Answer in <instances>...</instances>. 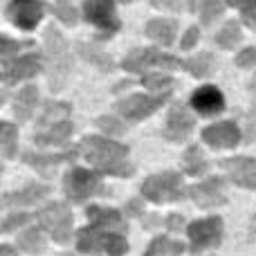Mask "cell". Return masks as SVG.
<instances>
[{"mask_svg": "<svg viewBox=\"0 0 256 256\" xmlns=\"http://www.w3.org/2000/svg\"><path fill=\"white\" fill-rule=\"evenodd\" d=\"M79 153L97 168L99 173H108V176L117 178H130L135 173L132 164L128 162V146L120 144L115 140L99 135H88L81 140Z\"/></svg>", "mask_w": 256, "mask_h": 256, "instance_id": "1", "label": "cell"}, {"mask_svg": "<svg viewBox=\"0 0 256 256\" xmlns=\"http://www.w3.org/2000/svg\"><path fill=\"white\" fill-rule=\"evenodd\" d=\"M182 61H178L171 54H164L160 50L153 48H144V50H132L124 56L122 68L128 72H144L150 68H162V70H173V68H180Z\"/></svg>", "mask_w": 256, "mask_h": 256, "instance_id": "8", "label": "cell"}, {"mask_svg": "<svg viewBox=\"0 0 256 256\" xmlns=\"http://www.w3.org/2000/svg\"><path fill=\"white\" fill-rule=\"evenodd\" d=\"M182 168H184L186 176H202V173H207L209 164L198 146H189L184 150V155H182Z\"/></svg>", "mask_w": 256, "mask_h": 256, "instance_id": "24", "label": "cell"}, {"mask_svg": "<svg viewBox=\"0 0 256 256\" xmlns=\"http://www.w3.org/2000/svg\"><path fill=\"white\" fill-rule=\"evenodd\" d=\"M30 220H32V216H30V214H14V216H9L7 220H4L2 232H4V234H9V232L18 230V227H22V225H25V222H30Z\"/></svg>", "mask_w": 256, "mask_h": 256, "instance_id": "39", "label": "cell"}, {"mask_svg": "<svg viewBox=\"0 0 256 256\" xmlns=\"http://www.w3.org/2000/svg\"><path fill=\"white\" fill-rule=\"evenodd\" d=\"M196 7H198L196 0H186V9H189V12H196Z\"/></svg>", "mask_w": 256, "mask_h": 256, "instance_id": "48", "label": "cell"}, {"mask_svg": "<svg viewBox=\"0 0 256 256\" xmlns=\"http://www.w3.org/2000/svg\"><path fill=\"white\" fill-rule=\"evenodd\" d=\"M108 236H110L108 230L88 225V227L76 232V250H79L81 254H104L106 252Z\"/></svg>", "mask_w": 256, "mask_h": 256, "instance_id": "17", "label": "cell"}, {"mask_svg": "<svg viewBox=\"0 0 256 256\" xmlns=\"http://www.w3.org/2000/svg\"><path fill=\"white\" fill-rule=\"evenodd\" d=\"M250 92H252V108L248 112V128H245V140L248 142H254L256 140V74L254 79L250 81Z\"/></svg>", "mask_w": 256, "mask_h": 256, "instance_id": "35", "label": "cell"}, {"mask_svg": "<svg viewBox=\"0 0 256 256\" xmlns=\"http://www.w3.org/2000/svg\"><path fill=\"white\" fill-rule=\"evenodd\" d=\"M182 252H184V245L182 243L166 238V236H158V238L150 240L144 256H180Z\"/></svg>", "mask_w": 256, "mask_h": 256, "instance_id": "27", "label": "cell"}, {"mask_svg": "<svg viewBox=\"0 0 256 256\" xmlns=\"http://www.w3.org/2000/svg\"><path fill=\"white\" fill-rule=\"evenodd\" d=\"M186 234H189V250L191 254H200L204 250L218 248L222 240V218L220 216H209L202 220H196L186 227Z\"/></svg>", "mask_w": 256, "mask_h": 256, "instance_id": "6", "label": "cell"}, {"mask_svg": "<svg viewBox=\"0 0 256 256\" xmlns=\"http://www.w3.org/2000/svg\"><path fill=\"white\" fill-rule=\"evenodd\" d=\"M250 243H256V214L252 216V222H250V232H248Z\"/></svg>", "mask_w": 256, "mask_h": 256, "instance_id": "45", "label": "cell"}, {"mask_svg": "<svg viewBox=\"0 0 256 256\" xmlns=\"http://www.w3.org/2000/svg\"><path fill=\"white\" fill-rule=\"evenodd\" d=\"M76 50H79V54L86 58V61L92 63V66H97L102 72H112V68H115L112 58L108 56L106 52H102V50L92 48V45H88V43H76Z\"/></svg>", "mask_w": 256, "mask_h": 256, "instance_id": "26", "label": "cell"}, {"mask_svg": "<svg viewBox=\"0 0 256 256\" xmlns=\"http://www.w3.org/2000/svg\"><path fill=\"white\" fill-rule=\"evenodd\" d=\"M240 38H243L240 27H238V22H234V20L227 22V25L216 34V43L220 45V48H225V50H232L234 45H238Z\"/></svg>", "mask_w": 256, "mask_h": 256, "instance_id": "31", "label": "cell"}, {"mask_svg": "<svg viewBox=\"0 0 256 256\" xmlns=\"http://www.w3.org/2000/svg\"><path fill=\"white\" fill-rule=\"evenodd\" d=\"M0 148H2L4 160L16 158L18 132H16V128H14V124H9V122H2V124H0Z\"/></svg>", "mask_w": 256, "mask_h": 256, "instance_id": "29", "label": "cell"}, {"mask_svg": "<svg viewBox=\"0 0 256 256\" xmlns=\"http://www.w3.org/2000/svg\"><path fill=\"white\" fill-rule=\"evenodd\" d=\"M227 2H230V4H238V7H240V4H243L245 0H227Z\"/></svg>", "mask_w": 256, "mask_h": 256, "instance_id": "49", "label": "cell"}, {"mask_svg": "<svg viewBox=\"0 0 256 256\" xmlns=\"http://www.w3.org/2000/svg\"><path fill=\"white\" fill-rule=\"evenodd\" d=\"M222 168L230 173V180L240 189H256V160L245 158V155H236V158L220 160Z\"/></svg>", "mask_w": 256, "mask_h": 256, "instance_id": "11", "label": "cell"}, {"mask_svg": "<svg viewBox=\"0 0 256 256\" xmlns=\"http://www.w3.org/2000/svg\"><path fill=\"white\" fill-rule=\"evenodd\" d=\"M182 68L189 70L198 79H204V76H209L214 72V56H212V52H198L196 56L182 61Z\"/></svg>", "mask_w": 256, "mask_h": 256, "instance_id": "25", "label": "cell"}, {"mask_svg": "<svg viewBox=\"0 0 256 256\" xmlns=\"http://www.w3.org/2000/svg\"><path fill=\"white\" fill-rule=\"evenodd\" d=\"M122 2H132V0H122Z\"/></svg>", "mask_w": 256, "mask_h": 256, "instance_id": "50", "label": "cell"}, {"mask_svg": "<svg viewBox=\"0 0 256 256\" xmlns=\"http://www.w3.org/2000/svg\"><path fill=\"white\" fill-rule=\"evenodd\" d=\"M36 104H38V90L36 86H25L14 99V115L18 117V122H27L34 112Z\"/></svg>", "mask_w": 256, "mask_h": 256, "instance_id": "22", "label": "cell"}, {"mask_svg": "<svg viewBox=\"0 0 256 256\" xmlns=\"http://www.w3.org/2000/svg\"><path fill=\"white\" fill-rule=\"evenodd\" d=\"M142 84H144L148 90H153V92H171L173 79H171L168 74H162V72H155V74H144Z\"/></svg>", "mask_w": 256, "mask_h": 256, "instance_id": "33", "label": "cell"}, {"mask_svg": "<svg viewBox=\"0 0 256 256\" xmlns=\"http://www.w3.org/2000/svg\"><path fill=\"white\" fill-rule=\"evenodd\" d=\"M43 68V56L40 54H27V56L14 58V61H4V70H2V79L7 86L18 84L22 79H30L36 72Z\"/></svg>", "mask_w": 256, "mask_h": 256, "instance_id": "14", "label": "cell"}, {"mask_svg": "<svg viewBox=\"0 0 256 256\" xmlns=\"http://www.w3.org/2000/svg\"><path fill=\"white\" fill-rule=\"evenodd\" d=\"M150 4L164 12H178L180 9V0H150Z\"/></svg>", "mask_w": 256, "mask_h": 256, "instance_id": "43", "label": "cell"}, {"mask_svg": "<svg viewBox=\"0 0 256 256\" xmlns=\"http://www.w3.org/2000/svg\"><path fill=\"white\" fill-rule=\"evenodd\" d=\"M45 54H48V84L52 92H61L72 70V56L68 40L54 25L45 30Z\"/></svg>", "mask_w": 256, "mask_h": 256, "instance_id": "2", "label": "cell"}, {"mask_svg": "<svg viewBox=\"0 0 256 256\" xmlns=\"http://www.w3.org/2000/svg\"><path fill=\"white\" fill-rule=\"evenodd\" d=\"M128 214L140 216V202H137V200H130V202H128Z\"/></svg>", "mask_w": 256, "mask_h": 256, "instance_id": "46", "label": "cell"}, {"mask_svg": "<svg viewBox=\"0 0 256 256\" xmlns=\"http://www.w3.org/2000/svg\"><path fill=\"white\" fill-rule=\"evenodd\" d=\"M240 12H243L245 25L256 27V0H245V2L240 4Z\"/></svg>", "mask_w": 256, "mask_h": 256, "instance_id": "41", "label": "cell"}, {"mask_svg": "<svg viewBox=\"0 0 256 256\" xmlns=\"http://www.w3.org/2000/svg\"><path fill=\"white\" fill-rule=\"evenodd\" d=\"M0 256H18V254H16V250H14V248L2 245V248H0Z\"/></svg>", "mask_w": 256, "mask_h": 256, "instance_id": "47", "label": "cell"}, {"mask_svg": "<svg viewBox=\"0 0 256 256\" xmlns=\"http://www.w3.org/2000/svg\"><path fill=\"white\" fill-rule=\"evenodd\" d=\"M32 40H12L7 38V36H2V58L4 61H9V56H12L14 52H18V50L22 48H30Z\"/></svg>", "mask_w": 256, "mask_h": 256, "instance_id": "38", "label": "cell"}, {"mask_svg": "<svg viewBox=\"0 0 256 256\" xmlns=\"http://www.w3.org/2000/svg\"><path fill=\"white\" fill-rule=\"evenodd\" d=\"M202 142L212 148H234L240 142V130L234 122H218L202 130Z\"/></svg>", "mask_w": 256, "mask_h": 256, "instance_id": "15", "label": "cell"}, {"mask_svg": "<svg viewBox=\"0 0 256 256\" xmlns=\"http://www.w3.org/2000/svg\"><path fill=\"white\" fill-rule=\"evenodd\" d=\"M222 9H225V4H222L220 0H202V4H200L202 25H212V22L222 14Z\"/></svg>", "mask_w": 256, "mask_h": 256, "instance_id": "34", "label": "cell"}, {"mask_svg": "<svg viewBox=\"0 0 256 256\" xmlns=\"http://www.w3.org/2000/svg\"><path fill=\"white\" fill-rule=\"evenodd\" d=\"M142 196L146 200H150V202H178V200H182L189 194H184L180 173L162 171L142 182Z\"/></svg>", "mask_w": 256, "mask_h": 256, "instance_id": "4", "label": "cell"}, {"mask_svg": "<svg viewBox=\"0 0 256 256\" xmlns=\"http://www.w3.org/2000/svg\"><path fill=\"white\" fill-rule=\"evenodd\" d=\"M171 92H160V94H130V97L122 99L117 104V112L128 122H140L150 117L160 106L168 102Z\"/></svg>", "mask_w": 256, "mask_h": 256, "instance_id": "7", "label": "cell"}, {"mask_svg": "<svg viewBox=\"0 0 256 256\" xmlns=\"http://www.w3.org/2000/svg\"><path fill=\"white\" fill-rule=\"evenodd\" d=\"M146 36L166 48L176 38V22L166 20V18H153V20L146 22Z\"/></svg>", "mask_w": 256, "mask_h": 256, "instance_id": "23", "label": "cell"}, {"mask_svg": "<svg viewBox=\"0 0 256 256\" xmlns=\"http://www.w3.org/2000/svg\"><path fill=\"white\" fill-rule=\"evenodd\" d=\"M97 126L102 128L104 132H108V135H124L126 132V126L122 124L117 117H110V115H104L97 120Z\"/></svg>", "mask_w": 256, "mask_h": 256, "instance_id": "37", "label": "cell"}, {"mask_svg": "<svg viewBox=\"0 0 256 256\" xmlns=\"http://www.w3.org/2000/svg\"><path fill=\"white\" fill-rule=\"evenodd\" d=\"M63 191L70 202H86L94 196L106 194L99 171H88L81 166H72L63 178Z\"/></svg>", "mask_w": 256, "mask_h": 256, "instance_id": "3", "label": "cell"}, {"mask_svg": "<svg viewBox=\"0 0 256 256\" xmlns=\"http://www.w3.org/2000/svg\"><path fill=\"white\" fill-rule=\"evenodd\" d=\"M50 196V186L45 184H27L20 191H9L2 196V207H27V204H38Z\"/></svg>", "mask_w": 256, "mask_h": 256, "instance_id": "18", "label": "cell"}, {"mask_svg": "<svg viewBox=\"0 0 256 256\" xmlns=\"http://www.w3.org/2000/svg\"><path fill=\"white\" fill-rule=\"evenodd\" d=\"M84 16L90 25L104 32V36H112L120 30L115 0H84Z\"/></svg>", "mask_w": 256, "mask_h": 256, "instance_id": "9", "label": "cell"}, {"mask_svg": "<svg viewBox=\"0 0 256 256\" xmlns=\"http://www.w3.org/2000/svg\"><path fill=\"white\" fill-rule=\"evenodd\" d=\"M74 132V126L68 120H61L56 124H50L48 130H40L34 135V142L38 146H61L70 140V135Z\"/></svg>", "mask_w": 256, "mask_h": 256, "instance_id": "20", "label": "cell"}, {"mask_svg": "<svg viewBox=\"0 0 256 256\" xmlns=\"http://www.w3.org/2000/svg\"><path fill=\"white\" fill-rule=\"evenodd\" d=\"M198 38H200V30H198V27H189V30H186V34H184V38L180 40V48L182 50H191L196 43H198Z\"/></svg>", "mask_w": 256, "mask_h": 256, "instance_id": "42", "label": "cell"}, {"mask_svg": "<svg viewBox=\"0 0 256 256\" xmlns=\"http://www.w3.org/2000/svg\"><path fill=\"white\" fill-rule=\"evenodd\" d=\"M236 66H238V68H252V66H256V48H245L243 52L236 54Z\"/></svg>", "mask_w": 256, "mask_h": 256, "instance_id": "40", "label": "cell"}, {"mask_svg": "<svg viewBox=\"0 0 256 256\" xmlns=\"http://www.w3.org/2000/svg\"><path fill=\"white\" fill-rule=\"evenodd\" d=\"M191 106L198 115L202 117H214L218 112L225 110V97L216 86H202L191 94Z\"/></svg>", "mask_w": 256, "mask_h": 256, "instance_id": "16", "label": "cell"}, {"mask_svg": "<svg viewBox=\"0 0 256 256\" xmlns=\"http://www.w3.org/2000/svg\"><path fill=\"white\" fill-rule=\"evenodd\" d=\"M18 248H20L22 252H27V254H43L45 248H48V243H45L40 230L32 227V230L22 232V234L18 236Z\"/></svg>", "mask_w": 256, "mask_h": 256, "instance_id": "28", "label": "cell"}, {"mask_svg": "<svg viewBox=\"0 0 256 256\" xmlns=\"http://www.w3.org/2000/svg\"><path fill=\"white\" fill-rule=\"evenodd\" d=\"M52 12L58 20L66 22V25H70V27L79 22V14H76L74 4H72L70 0H56V2L52 4Z\"/></svg>", "mask_w": 256, "mask_h": 256, "instance_id": "32", "label": "cell"}, {"mask_svg": "<svg viewBox=\"0 0 256 256\" xmlns=\"http://www.w3.org/2000/svg\"><path fill=\"white\" fill-rule=\"evenodd\" d=\"M86 216H88L90 225L94 227H102V230H108V232H122L126 227V222L122 220V214L117 209H108V207H92L86 209Z\"/></svg>", "mask_w": 256, "mask_h": 256, "instance_id": "19", "label": "cell"}, {"mask_svg": "<svg viewBox=\"0 0 256 256\" xmlns=\"http://www.w3.org/2000/svg\"><path fill=\"white\" fill-rule=\"evenodd\" d=\"M79 150H68V153H22V162L30 164L32 168H38V171H48V168H56L58 164L70 162L76 158Z\"/></svg>", "mask_w": 256, "mask_h": 256, "instance_id": "21", "label": "cell"}, {"mask_svg": "<svg viewBox=\"0 0 256 256\" xmlns=\"http://www.w3.org/2000/svg\"><path fill=\"white\" fill-rule=\"evenodd\" d=\"M182 222H184V218L178 216V214H173V216H168L166 220H164V227H166V230H180Z\"/></svg>", "mask_w": 256, "mask_h": 256, "instance_id": "44", "label": "cell"}, {"mask_svg": "<svg viewBox=\"0 0 256 256\" xmlns=\"http://www.w3.org/2000/svg\"><path fill=\"white\" fill-rule=\"evenodd\" d=\"M128 252V243H126V236L120 234V232H110L106 240V252L108 256H124Z\"/></svg>", "mask_w": 256, "mask_h": 256, "instance_id": "36", "label": "cell"}, {"mask_svg": "<svg viewBox=\"0 0 256 256\" xmlns=\"http://www.w3.org/2000/svg\"><path fill=\"white\" fill-rule=\"evenodd\" d=\"M66 115H70V104H63V102H50V104H45L43 115H40V120H38V126L56 124L58 117H66Z\"/></svg>", "mask_w": 256, "mask_h": 256, "instance_id": "30", "label": "cell"}, {"mask_svg": "<svg viewBox=\"0 0 256 256\" xmlns=\"http://www.w3.org/2000/svg\"><path fill=\"white\" fill-rule=\"evenodd\" d=\"M196 126V120L189 110H186L182 104H176V106L168 110L166 115V124H164V137L168 142H184L186 137L191 135Z\"/></svg>", "mask_w": 256, "mask_h": 256, "instance_id": "13", "label": "cell"}, {"mask_svg": "<svg viewBox=\"0 0 256 256\" xmlns=\"http://www.w3.org/2000/svg\"><path fill=\"white\" fill-rule=\"evenodd\" d=\"M36 220L56 243H70L72 238V212L63 202H52L36 212Z\"/></svg>", "mask_w": 256, "mask_h": 256, "instance_id": "5", "label": "cell"}, {"mask_svg": "<svg viewBox=\"0 0 256 256\" xmlns=\"http://www.w3.org/2000/svg\"><path fill=\"white\" fill-rule=\"evenodd\" d=\"M186 194H189V198L202 209L220 207V204L227 202L225 180H222L220 176H212V178H207L204 182H198V184L189 186Z\"/></svg>", "mask_w": 256, "mask_h": 256, "instance_id": "10", "label": "cell"}, {"mask_svg": "<svg viewBox=\"0 0 256 256\" xmlns=\"http://www.w3.org/2000/svg\"><path fill=\"white\" fill-rule=\"evenodd\" d=\"M7 16L20 30H34L43 18V2L40 0H12L7 7Z\"/></svg>", "mask_w": 256, "mask_h": 256, "instance_id": "12", "label": "cell"}]
</instances>
